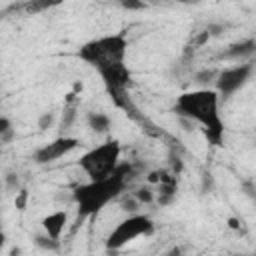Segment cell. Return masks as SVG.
<instances>
[{
    "label": "cell",
    "mask_w": 256,
    "mask_h": 256,
    "mask_svg": "<svg viewBox=\"0 0 256 256\" xmlns=\"http://www.w3.org/2000/svg\"><path fill=\"white\" fill-rule=\"evenodd\" d=\"M134 196H136V200H138L140 204H152L154 198H156L150 186H146V188H138V190L134 192Z\"/></svg>",
    "instance_id": "14"
},
{
    "label": "cell",
    "mask_w": 256,
    "mask_h": 256,
    "mask_svg": "<svg viewBox=\"0 0 256 256\" xmlns=\"http://www.w3.org/2000/svg\"><path fill=\"white\" fill-rule=\"evenodd\" d=\"M154 230H156L154 220H152L148 214L132 212L130 216H126L124 220H120V222L112 228V232H110L108 238H106V250H120V248H124L126 244L138 240V238L152 236Z\"/></svg>",
    "instance_id": "5"
},
{
    "label": "cell",
    "mask_w": 256,
    "mask_h": 256,
    "mask_svg": "<svg viewBox=\"0 0 256 256\" xmlns=\"http://www.w3.org/2000/svg\"><path fill=\"white\" fill-rule=\"evenodd\" d=\"M252 54H256V38H242V40L226 46L222 52V58L232 60V62H244Z\"/></svg>",
    "instance_id": "8"
},
{
    "label": "cell",
    "mask_w": 256,
    "mask_h": 256,
    "mask_svg": "<svg viewBox=\"0 0 256 256\" xmlns=\"http://www.w3.org/2000/svg\"><path fill=\"white\" fill-rule=\"evenodd\" d=\"M118 4L124 10H146L148 8V0H118Z\"/></svg>",
    "instance_id": "15"
},
{
    "label": "cell",
    "mask_w": 256,
    "mask_h": 256,
    "mask_svg": "<svg viewBox=\"0 0 256 256\" xmlns=\"http://www.w3.org/2000/svg\"><path fill=\"white\" fill-rule=\"evenodd\" d=\"M52 124H54V114H52V112L40 114V118H38V128H40V130H48Z\"/></svg>",
    "instance_id": "18"
},
{
    "label": "cell",
    "mask_w": 256,
    "mask_h": 256,
    "mask_svg": "<svg viewBox=\"0 0 256 256\" xmlns=\"http://www.w3.org/2000/svg\"><path fill=\"white\" fill-rule=\"evenodd\" d=\"M74 116H76V108L74 106H64V116H62V128L64 130L74 122Z\"/></svg>",
    "instance_id": "16"
},
{
    "label": "cell",
    "mask_w": 256,
    "mask_h": 256,
    "mask_svg": "<svg viewBox=\"0 0 256 256\" xmlns=\"http://www.w3.org/2000/svg\"><path fill=\"white\" fill-rule=\"evenodd\" d=\"M242 190H244V194L254 202V206H256V184L254 182H242Z\"/></svg>",
    "instance_id": "20"
},
{
    "label": "cell",
    "mask_w": 256,
    "mask_h": 256,
    "mask_svg": "<svg viewBox=\"0 0 256 256\" xmlns=\"http://www.w3.org/2000/svg\"><path fill=\"white\" fill-rule=\"evenodd\" d=\"M164 174H166V170H152L146 180H148V184H160L162 178H164Z\"/></svg>",
    "instance_id": "21"
},
{
    "label": "cell",
    "mask_w": 256,
    "mask_h": 256,
    "mask_svg": "<svg viewBox=\"0 0 256 256\" xmlns=\"http://www.w3.org/2000/svg\"><path fill=\"white\" fill-rule=\"evenodd\" d=\"M4 186H6V190H12V192H16V190H18V186H20V182H18V176H16L14 172L6 174V178H4Z\"/></svg>",
    "instance_id": "19"
},
{
    "label": "cell",
    "mask_w": 256,
    "mask_h": 256,
    "mask_svg": "<svg viewBox=\"0 0 256 256\" xmlns=\"http://www.w3.org/2000/svg\"><path fill=\"white\" fill-rule=\"evenodd\" d=\"M252 74H254L252 62H238L234 66H226V68L218 70L216 80H214V88L222 100H230L236 92H240L248 84Z\"/></svg>",
    "instance_id": "6"
},
{
    "label": "cell",
    "mask_w": 256,
    "mask_h": 256,
    "mask_svg": "<svg viewBox=\"0 0 256 256\" xmlns=\"http://www.w3.org/2000/svg\"><path fill=\"white\" fill-rule=\"evenodd\" d=\"M26 202H28V190H26V188H20V190L16 192L14 206H16L18 210H24V208H26Z\"/></svg>",
    "instance_id": "17"
},
{
    "label": "cell",
    "mask_w": 256,
    "mask_h": 256,
    "mask_svg": "<svg viewBox=\"0 0 256 256\" xmlns=\"http://www.w3.org/2000/svg\"><path fill=\"white\" fill-rule=\"evenodd\" d=\"M76 56L88 64L90 68H94L100 74L124 66L126 64V56H128V38L122 32L116 34H102L96 38H90L88 42H84Z\"/></svg>",
    "instance_id": "3"
},
{
    "label": "cell",
    "mask_w": 256,
    "mask_h": 256,
    "mask_svg": "<svg viewBox=\"0 0 256 256\" xmlns=\"http://www.w3.org/2000/svg\"><path fill=\"white\" fill-rule=\"evenodd\" d=\"M64 0H26L22 10L26 14H42V12H48L56 6H60Z\"/></svg>",
    "instance_id": "11"
},
{
    "label": "cell",
    "mask_w": 256,
    "mask_h": 256,
    "mask_svg": "<svg viewBox=\"0 0 256 256\" xmlns=\"http://www.w3.org/2000/svg\"><path fill=\"white\" fill-rule=\"evenodd\" d=\"M130 176H132V166L126 162H120V166L112 174L104 178L88 180L86 184L76 186L72 192V200L78 210L76 224L84 222L86 218L98 216L110 202H114L126 190Z\"/></svg>",
    "instance_id": "2"
},
{
    "label": "cell",
    "mask_w": 256,
    "mask_h": 256,
    "mask_svg": "<svg viewBox=\"0 0 256 256\" xmlns=\"http://www.w3.org/2000/svg\"><path fill=\"white\" fill-rule=\"evenodd\" d=\"M228 224H230V228H234V230H238V228H240V224H242V222H238V220H236V218H230V220H228Z\"/></svg>",
    "instance_id": "23"
},
{
    "label": "cell",
    "mask_w": 256,
    "mask_h": 256,
    "mask_svg": "<svg viewBox=\"0 0 256 256\" xmlns=\"http://www.w3.org/2000/svg\"><path fill=\"white\" fill-rule=\"evenodd\" d=\"M14 136H16V130L12 128L10 118H8L6 114H2V116H0V140H2L4 144H8Z\"/></svg>",
    "instance_id": "12"
},
{
    "label": "cell",
    "mask_w": 256,
    "mask_h": 256,
    "mask_svg": "<svg viewBox=\"0 0 256 256\" xmlns=\"http://www.w3.org/2000/svg\"><path fill=\"white\" fill-rule=\"evenodd\" d=\"M120 156H122V146L118 140L108 138L94 148L86 150L78 158V168L88 176V180L104 178L112 174L120 166Z\"/></svg>",
    "instance_id": "4"
},
{
    "label": "cell",
    "mask_w": 256,
    "mask_h": 256,
    "mask_svg": "<svg viewBox=\"0 0 256 256\" xmlns=\"http://www.w3.org/2000/svg\"><path fill=\"white\" fill-rule=\"evenodd\" d=\"M172 2H178V4H198L200 0H172Z\"/></svg>",
    "instance_id": "24"
},
{
    "label": "cell",
    "mask_w": 256,
    "mask_h": 256,
    "mask_svg": "<svg viewBox=\"0 0 256 256\" xmlns=\"http://www.w3.org/2000/svg\"><path fill=\"white\" fill-rule=\"evenodd\" d=\"M216 70H204V72H200L198 76H196V82H208V80H216Z\"/></svg>",
    "instance_id": "22"
},
{
    "label": "cell",
    "mask_w": 256,
    "mask_h": 256,
    "mask_svg": "<svg viewBox=\"0 0 256 256\" xmlns=\"http://www.w3.org/2000/svg\"><path fill=\"white\" fill-rule=\"evenodd\" d=\"M36 246L44 248V250H58L60 246V240H54L52 236H48L46 232L42 236H36Z\"/></svg>",
    "instance_id": "13"
},
{
    "label": "cell",
    "mask_w": 256,
    "mask_h": 256,
    "mask_svg": "<svg viewBox=\"0 0 256 256\" xmlns=\"http://www.w3.org/2000/svg\"><path fill=\"white\" fill-rule=\"evenodd\" d=\"M86 124H88V128H90L92 132H96V134H106V132L112 128V118H110L106 112H96V110H92V112L86 114Z\"/></svg>",
    "instance_id": "10"
},
{
    "label": "cell",
    "mask_w": 256,
    "mask_h": 256,
    "mask_svg": "<svg viewBox=\"0 0 256 256\" xmlns=\"http://www.w3.org/2000/svg\"><path fill=\"white\" fill-rule=\"evenodd\" d=\"M220 102L222 98L216 88H196L182 92L176 98L172 112L184 120L196 122L204 140L210 146L220 148L226 140V122L220 112Z\"/></svg>",
    "instance_id": "1"
},
{
    "label": "cell",
    "mask_w": 256,
    "mask_h": 256,
    "mask_svg": "<svg viewBox=\"0 0 256 256\" xmlns=\"http://www.w3.org/2000/svg\"><path fill=\"white\" fill-rule=\"evenodd\" d=\"M78 146H80V140L76 136H66L64 134V136H58V138L42 144L40 148H36L34 154H32V160L40 166L52 164V162H58L60 158L68 156L70 152H74Z\"/></svg>",
    "instance_id": "7"
},
{
    "label": "cell",
    "mask_w": 256,
    "mask_h": 256,
    "mask_svg": "<svg viewBox=\"0 0 256 256\" xmlns=\"http://www.w3.org/2000/svg\"><path fill=\"white\" fill-rule=\"evenodd\" d=\"M40 224H42V230L48 236H52L54 240H60L66 226H68V212L66 210H54V212L46 214Z\"/></svg>",
    "instance_id": "9"
}]
</instances>
